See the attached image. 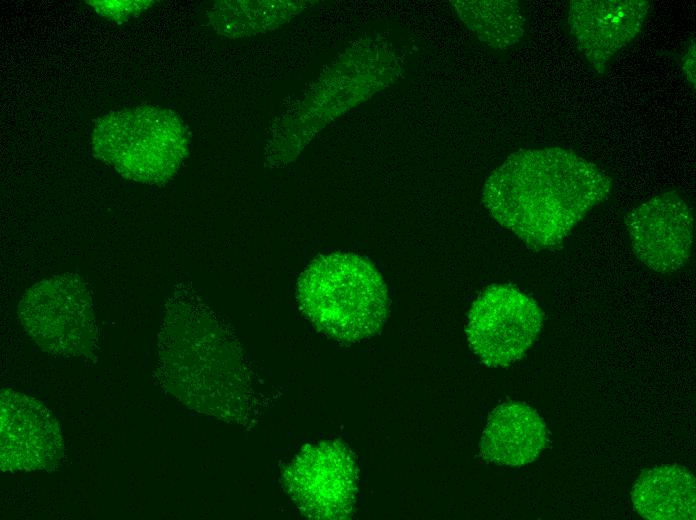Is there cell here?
I'll list each match as a JSON object with an SVG mask.
<instances>
[{
	"mask_svg": "<svg viewBox=\"0 0 696 520\" xmlns=\"http://www.w3.org/2000/svg\"><path fill=\"white\" fill-rule=\"evenodd\" d=\"M157 348L156 373L168 392L218 419H248L254 393L246 357L230 328L197 296L170 299Z\"/></svg>",
	"mask_w": 696,
	"mask_h": 520,
	"instance_id": "cell-2",
	"label": "cell"
},
{
	"mask_svg": "<svg viewBox=\"0 0 696 520\" xmlns=\"http://www.w3.org/2000/svg\"><path fill=\"white\" fill-rule=\"evenodd\" d=\"M19 319L43 350L64 357L90 356L97 328L92 298L75 274H61L30 287L18 305Z\"/></svg>",
	"mask_w": 696,
	"mask_h": 520,
	"instance_id": "cell-5",
	"label": "cell"
},
{
	"mask_svg": "<svg viewBox=\"0 0 696 520\" xmlns=\"http://www.w3.org/2000/svg\"><path fill=\"white\" fill-rule=\"evenodd\" d=\"M682 69L687 80L691 84H695V45L690 44L682 57Z\"/></svg>",
	"mask_w": 696,
	"mask_h": 520,
	"instance_id": "cell-16",
	"label": "cell"
},
{
	"mask_svg": "<svg viewBox=\"0 0 696 520\" xmlns=\"http://www.w3.org/2000/svg\"><path fill=\"white\" fill-rule=\"evenodd\" d=\"M548 443L546 425L525 403L506 402L490 414L480 443L481 456L495 464L522 466L532 462Z\"/></svg>",
	"mask_w": 696,
	"mask_h": 520,
	"instance_id": "cell-11",
	"label": "cell"
},
{
	"mask_svg": "<svg viewBox=\"0 0 696 520\" xmlns=\"http://www.w3.org/2000/svg\"><path fill=\"white\" fill-rule=\"evenodd\" d=\"M610 188L596 164L549 147L511 154L487 178L482 198L500 225L541 250L560 243Z\"/></svg>",
	"mask_w": 696,
	"mask_h": 520,
	"instance_id": "cell-1",
	"label": "cell"
},
{
	"mask_svg": "<svg viewBox=\"0 0 696 520\" xmlns=\"http://www.w3.org/2000/svg\"><path fill=\"white\" fill-rule=\"evenodd\" d=\"M542 322L543 313L532 298L512 286L492 285L469 311L468 343L487 366H508L526 353Z\"/></svg>",
	"mask_w": 696,
	"mask_h": 520,
	"instance_id": "cell-6",
	"label": "cell"
},
{
	"mask_svg": "<svg viewBox=\"0 0 696 520\" xmlns=\"http://www.w3.org/2000/svg\"><path fill=\"white\" fill-rule=\"evenodd\" d=\"M463 22L477 37L496 49H506L524 33L525 18L516 1L456 2Z\"/></svg>",
	"mask_w": 696,
	"mask_h": 520,
	"instance_id": "cell-14",
	"label": "cell"
},
{
	"mask_svg": "<svg viewBox=\"0 0 696 520\" xmlns=\"http://www.w3.org/2000/svg\"><path fill=\"white\" fill-rule=\"evenodd\" d=\"M297 300L318 331L344 343L377 334L389 311L382 276L370 262L352 253L315 258L299 277Z\"/></svg>",
	"mask_w": 696,
	"mask_h": 520,
	"instance_id": "cell-3",
	"label": "cell"
},
{
	"mask_svg": "<svg viewBox=\"0 0 696 520\" xmlns=\"http://www.w3.org/2000/svg\"><path fill=\"white\" fill-rule=\"evenodd\" d=\"M64 441L56 418L40 401L12 389L0 393V464L5 473L52 470Z\"/></svg>",
	"mask_w": 696,
	"mask_h": 520,
	"instance_id": "cell-8",
	"label": "cell"
},
{
	"mask_svg": "<svg viewBox=\"0 0 696 520\" xmlns=\"http://www.w3.org/2000/svg\"><path fill=\"white\" fill-rule=\"evenodd\" d=\"M632 502L637 513L646 519L694 520L695 477L675 464L645 470L633 485Z\"/></svg>",
	"mask_w": 696,
	"mask_h": 520,
	"instance_id": "cell-12",
	"label": "cell"
},
{
	"mask_svg": "<svg viewBox=\"0 0 696 520\" xmlns=\"http://www.w3.org/2000/svg\"><path fill=\"white\" fill-rule=\"evenodd\" d=\"M626 227L636 257L649 269L671 274L691 257L694 218L684 199L667 191L635 207Z\"/></svg>",
	"mask_w": 696,
	"mask_h": 520,
	"instance_id": "cell-9",
	"label": "cell"
},
{
	"mask_svg": "<svg viewBox=\"0 0 696 520\" xmlns=\"http://www.w3.org/2000/svg\"><path fill=\"white\" fill-rule=\"evenodd\" d=\"M91 144L94 155L123 177L156 185L173 178L190 149L188 129L181 118L151 105L99 117Z\"/></svg>",
	"mask_w": 696,
	"mask_h": 520,
	"instance_id": "cell-4",
	"label": "cell"
},
{
	"mask_svg": "<svg viewBox=\"0 0 696 520\" xmlns=\"http://www.w3.org/2000/svg\"><path fill=\"white\" fill-rule=\"evenodd\" d=\"M358 469L350 449L340 441L304 447L284 473L285 487L306 517L348 518L355 507Z\"/></svg>",
	"mask_w": 696,
	"mask_h": 520,
	"instance_id": "cell-7",
	"label": "cell"
},
{
	"mask_svg": "<svg viewBox=\"0 0 696 520\" xmlns=\"http://www.w3.org/2000/svg\"><path fill=\"white\" fill-rule=\"evenodd\" d=\"M650 4L644 0L571 1L568 24L578 49L599 74L640 32Z\"/></svg>",
	"mask_w": 696,
	"mask_h": 520,
	"instance_id": "cell-10",
	"label": "cell"
},
{
	"mask_svg": "<svg viewBox=\"0 0 696 520\" xmlns=\"http://www.w3.org/2000/svg\"><path fill=\"white\" fill-rule=\"evenodd\" d=\"M307 3L294 0H224L215 2L206 16L217 34L242 38L279 28L306 8Z\"/></svg>",
	"mask_w": 696,
	"mask_h": 520,
	"instance_id": "cell-13",
	"label": "cell"
},
{
	"mask_svg": "<svg viewBox=\"0 0 696 520\" xmlns=\"http://www.w3.org/2000/svg\"><path fill=\"white\" fill-rule=\"evenodd\" d=\"M101 16L112 20H126L151 7L149 0H93L86 1Z\"/></svg>",
	"mask_w": 696,
	"mask_h": 520,
	"instance_id": "cell-15",
	"label": "cell"
}]
</instances>
